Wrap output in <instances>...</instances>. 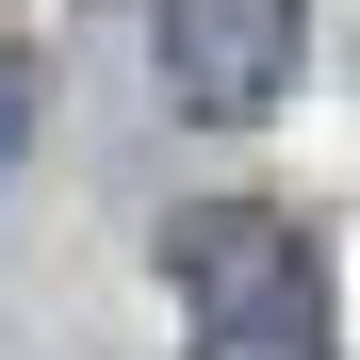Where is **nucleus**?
I'll use <instances>...</instances> for the list:
<instances>
[{
    "label": "nucleus",
    "mask_w": 360,
    "mask_h": 360,
    "mask_svg": "<svg viewBox=\"0 0 360 360\" xmlns=\"http://www.w3.org/2000/svg\"><path fill=\"white\" fill-rule=\"evenodd\" d=\"M164 278L197 295L213 328H328V278H311V229L278 197H197L164 229Z\"/></svg>",
    "instance_id": "f257e3e1"
},
{
    "label": "nucleus",
    "mask_w": 360,
    "mask_h": 360,
    "mask_svg": "<svg viewBox=\"0 0 360 360\" xmlns=\"http://www.w3.org/2000/svg\"><path fill=\"white\" fill-rule=\"evenodd\" d=\"M295 49H311V0H148V66H164L180 115H213V131L278 115Z\"/></svg>",
    "instance_id": "f03ea898"
},
{
    "label": "nucleus",
    "mask_w": 360,
    "mask_h": 360,
    "mask_svg": "<svg viewBox=\"0 0 360 360\" xmlns=\"http://www.w3.org/2000/svg\"><path fill=\"white\" fill-rule=\"evenodd\" d=\"M197 360H328V328H213Z\"/></svg>",
    "instance_id": "7ed1b4c3"
},
{
    "label": "nucleus",
    "mask_w": 360,
    "mask_h": 360,
    "mask_svg": "<svg viewBox=\"0 0 360 360\" xmlns=\"http://www.w3.org/2000/svg\"><path fill=\"white\" fill-rule=\"evenodd\" d=\"M33 148V49H0V164Z\"/></svg>",
    "instance_id": "20e7f679"
}]
</instances>
